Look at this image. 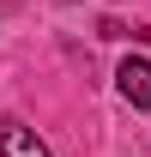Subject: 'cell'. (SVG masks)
I'll use <instances>...</instances> for the list:
<instances>
[{
    "label": "cell",
    "mask_w": 151,
    "mask_h": 157,
    "mask_svg": "<svg viewBox=\"0 0 151 157\" xmlns=\"http://www.w3.org/2000/svg\"><path fill=\"white\" fill-rule=\"evenodd\" d=\"M0 157H48V145L24 121H0Z\"/></svg>",
    "instance_id": "1"
},
{
    "label": "cell",
    "mask_w": 151,
    "mask_h": 157,
    "mask_svg": "<svg viewBox=\"0 0 151 157\" xmlns=\"http://www.w3.org/2000/svg\"><path fill=\"white\" fill-rule=\"evenodd\" d=\"M6 6H18V0H6Z\"/></svg>",
    "instance_id": "3"
},
{
    "label": "cell",
    "mask_w": 151,
    "mask_h": 157,
    "mask_svg": "<svg viewBox=\"0 0 151 157\" xmlns=\"http://www.w3.org/2000/svg\"><path fill=\"white\" fill-rule=\"evenodd\" d=\"M121 97L133 103V109H151V60H121Z\"/></svg>",
    "instance_id": "2"
}]
</instances>
